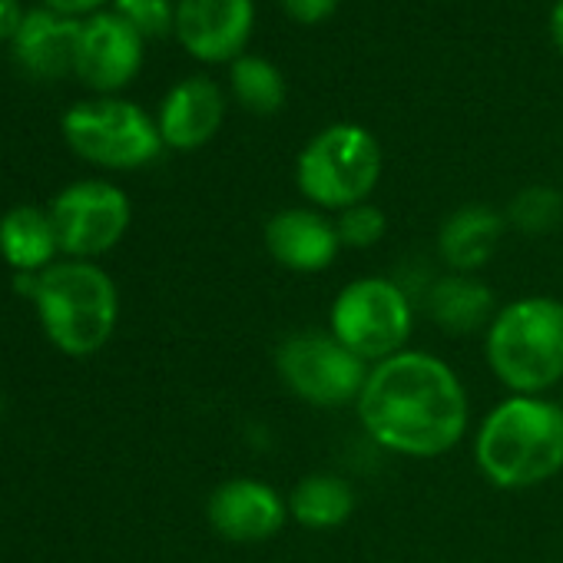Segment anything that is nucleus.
Here are the masks:
<instances>
[{
  "label": "nucleus",
  "instance_id": "3",
  "mask_svg": "<svg viewBox=\"0 0 563 563\" xmlns=\"http://www.w3.org/2000/svg\"><path fill=\"white\" fill-rule=\"evenodd\" d=\"M490 375L510 395H547L563 382V302L520 296L497 309L484 332Z\"/></svg>",
  "mask_w": 563,
  "mask_h": 563
},
{
  "label": "nucleus",
  "instance_id": "12",
  "mask_svg": "<svg viewBox=\"0 0 563 563\" xmlns=\"http://www.w3.org/2000/svg\"><path fill=\"white\" fill-rule=\"evenodd\" d=\"M262 242L275 265L299 275L325 272L342 252L335 219H329L316 206H292L268 216Z\"/></svg>",
  "mask_w": 563,
  "mask_h": 563
},
{
  "label": "nucleus",
  "instance_id": "27",
  "mask_svg": "<svg viewBox=\"0 0 563 563\" xmlns=\"http://www.w3.org/2000/svg\"><path fill=\"white\" fill-rule=\"evenodd\" d=\"M550 37H553V44L563 54V0H556L553 11H550Z\"/></svg>",
  "mask_w": 563,
  "mask_h": 563
},
{
  "label": "nucleus",
  "instance_id": "10",
  "mask_svg": "<svg viewBox=\"0 0 563 563\" xmlns=\"http://www.w3.org/2000/svg\"><path fill=\"white\" fill-rule=\"evenodd\" d=\"M209 527L232 543H265L289 523V500L258 477L222 481L206 504Z\"/></svg>",
  "mask_w": 563,
  "mask_h": 563
},
{
  "label": "nucleus",
  "instance_id": "24",
  "mask_svg": "<svg viewBox=\"0 0 563 563\" xmlns=\"http://www.w3.org/2000/svg\"><path fill=\"white\" fill-rule=\"evenodd\" d=\"M342 0H282V11H286L296 24H325Z\"/></svg>",
  "mask_w": 563,
  "mask_h": 563
},
{
  "label": "nucleus",
  "instance_id": "5",
  "mask_svg": "<svg viewBox=\"0 0 563 563\" xmlns=\"http://www.w3.org/2000/svg\"><path fill=\"white\" fill-rule=\"evenodd\" d=\"M382 179V146L358 123H332L316 133L296 159L299 192L322 212L368 202Z\"/></svg>",
  "mask_w": 563,
  "mask_h": 563
},
{
  "label": "nucleus",
  "instance_id": "4",
  "mask_svg": "<svg viewBox=\"0 0 563 563\" xmlns=\"http://www.w3.org/2000/svg\"><path fill=\"white\" fill-rule=\"evenodd\" d=\"M31 299L47 339L70 358L97 355L117 332V282L93 262L70 258L37 272Z\"/></svg>",
  "mask_w": 563,
  "mask_h": 563
},
{
  "label": "nucleus",
  "instance_id": "19",
  "mask_svg": "<svg viewBox=\"0 0 563 563\" xmlns=\"http://www.w3.org/2000/svg\"><path fill=\"white\" fill-rule=\"evenodd\" d=\"M57 252L60 242L51 212L37 206H18L0 219V255L8 258L11 268L24 275H37L44 272V265H51Z\"/></svg>",
  "mask_w": 563,
  "mask_h": 563
},
{
  "label": "nucleus",
  "instance_id": "2",
  "mask_svg": "<svg viewBox=\"0 0 563 563\" xmlns=\"http://www.w3.org/2000/svg\"><path fill=\"white\" fill-rule=\"evenodd\" d=\"M474 464L497 490H530L563 471V408L547 395H507L477 434Z\"/></svg>",
  "mask_w": 563,
  "mask_h": 563
},
{
  "label": "nucleus",
  "instance_id": "6",
  "mask_svg": "<svg viewBox=\"0 0 563 563\" xmlns=\"http://www.w3.org/2000/svg\"><path fill=\"white\" fill-rule=\"evenodd\" d=\"M329 332L362 362L378 365L408 349L415 306L388 275H362L339 289L329 309Z\"/></svg>",
  "mask_w": 563,
  "mask_h": 563
},
{
  "label": "nucleus",
  "instance_id": "20",
  "mask_svg": "<svg viewBox=\"0 0 563 563\" xmlns=\"http://www.w3.org/2000/svg\"><path fill=\"white\" fill-rule=\"evenodd\" d=\"M229 87L232 97L255 117H272L286 107V77L278 74V67L265 57L242 54L229 67Z\"/></svg>",
  "mask_w": 563,
  "mask_h": 563
},
{
  "label": "nucleus",
  "instance_id": "9",
  "mask_svg": "<svg viewBox=\"0 0 563 563\" xmlns=\"http://www.w3.org/2000/svg\"><path fill=\"white\" fill-rule=\"evenodd\" d=\"M51 219L57 229L60 252L90 262L110 252L126 235L133 209L120 186L103 179H84L67 186L54 199Z\"/></svg>",
  "mask_w": 563,
  "mask_h": 563
},
{
  "label": "nucleus",
  "instance_id": "17",
  "mask_svg": "<svg viewBox=\"0 0 563 563\" xmlns=\"http://www.w3.org/2000/svg\"><path fill=\"white\" fill-rule=\"evenodd\" d=\"M497 309L500 306L494 302V289L467 272H444L428 289V316L448 335L487 332Z\"/></svg>",
  "mask_w": 563,
  "mask_h": 563
},
{
  "label": "nucleus",
  "instance_id": "23",
  "mask_svg": "<svg viewBox=\"0 0 563 563\" xmlns=\"http://www.w3.org/2000/svg\"><path fill=\"white\" fill-rule=\"evenodd\" d=\"M117 14L146 41L166 37L176 31V8L173 0H117Z\"/></svg>",
  "mask_w": 563,
  "mask_h": 563
},
{
  "label": "nucleus",
  "instance_id": "21",
  "mask_svg": "<svg viewBox=\"0 0 563 563\" xmlns=\"http://www.w3.org/2000/svg\"><path fill=\"white\" fill-rule=\"evenodd\" d=\"M504 219L523 235H547L563 222V196L553 186H523L507 202Z\"/></svg>",
  "mask_w": 563,
  "mask_h": 563
},
{
  "label": "nucleus",
  "instance_id": "25",
  "mask_svg": "<svg viewBox=\"0 0 563 563\" xmlns=\"http://www.w3.org/2000/svg\"><path fill=\"white\" fill-rule=\"evenodd\" d=\"M24 18L27 14L21 11V0H0V41H14Z\"/></svg>",
  "mask_w": 563,
  "mask_h": 563
},
{
  "label": "nucleus",
  "instance_id": "7",
  "mask_svg": "<svg viewBox=\"0 0 563 563\" xmlns=\"http://www.w3.org/2000/svg\"><path fill=\"white\" fill-rule=\"evenodd\" d=\"M368 368L372 365L352 355L329 329H302L275 345L278 382L299 401L322 411L355 405L365 388Z\"/></svg>",
  "mask_w": 563,
  "mask_h": 563
},
{
  "label": "nucleus",
  "instance_id": "15",
  "mask_svg": "<svg viewBox=\"0 0 563 563\" xmlns=\"http://www.w3.org/2000/svg\"><path fill=\"white\" fill-rule=\"evenodd\" d=\"M84 21L57 14L51 8L31 11L14 34V60L37 80H60L77 64Z\"/></svg>",
  "mask_w": 563,
  "mask_h": 563
},
{
  "label": "nucleus",
  "instance_id": "13",
  "mask_svg": "<svg viewBox=\"0 0 563 563\" xmlns=\"http://www.w3.org/2000/svg\"><path fill=\"white\" fill-rule=\"evenodd\" d=\"M143 67V37L120 14H93L84 21L74 74L100 93L123 90Z\"/></svg>",
  "mask_w": 563,
  "mask_h": 563
},
{
  "label": "nucleus",
  "instance_id": "14",
  "mask_svg": "<svg viewBox=\"0 0 563 563\" xmlns=\"http://www.w3.org/2000/svg\"><path fill=\"white\" fill-rule=\"evenodd\" d=\"M222 117H225V97L219 84L209 77H189L166 93L156 126L163 146L189 153L206 146L219 133Z\"/></svg>",
  "mask_w": 563,
  "mask_h": 563
},
{
  "label": "nucleus",
  "instance_id": "18",
  "mask_svg": "<svg viewBox=\"0 0 563 563\" xmlns=\"http://www.w3.org/2000/svg\"><path fill=\"white\" fill-rule=\"evenodd\" d=\"M286 500H289V520L319 533L349 523V517L355 514L352 484L332 471H312L299 477Z\"/></svg>",
  "mask_w": 563,
  "mask_h": 563
},
{
  "label": "nucleus",
  "instance_id": "8",
  "mask_svg": "<svg viewBox=\"0 0 563 563\" xmlns=\"http://www.w3.org/2000/svg\"><path fill=\"white\" fill-rule=\"evenodd\" d=\"M64 140L77 156L107 169H140L163 153L156 120L126 100H87L67 110Z\"/></svg>",
  "mask_w": 563,
  "mask_h": 563
},
{
  "label": "nucleus",
  "instance_id": "26",
  "mask_svg": "<svg viewBox=\"0 0 563 563\" xmlns=\"http://www.w3.org/2000/svg\"><path fill=\"white\" fill-rule=\"evenodd\" d=\"M44 4L57 14L77 18V14H93L100 4H107V0H44Z\"/></svg>",
  "mask_w": 563,
  "mask_h": 563
},
{
  "label": "nucleus",
  "instance_id": "16",
  "mask_svg": "<svg viewBox=\"0 0 563 563\" xmlns=\"http://www.w3.org/2000/svg\"><path fill=\"white\" fill-rule=\"evenodd\" d=\"M504 232H507V219L500 209L487 202H467L441 222L438 255L448 272L477 275L500 249Z\"/></svg>",
  "mask_w": 563,
  "mask_h": 563
},
{
  "label": "nucleus",
  "instance_id": "1",
  "mask_svg": "<svg viewBox=\"0 0 563 563\" xmlns=\"http://www.w3.org/2000/svg\"><path fill=\"white\" fill-rule=\"evenodd\" d=\"M355 415L378 448L431 461L457 448L467 434L471 398L444 358L405 349L368 368Z\"/></svg>",
  "mask_w": 563,
  "mask_h": 563
},
{
  "label": "nucleus",
  "instance_id": "11",
  "mask_svg": "<svg viewBox=\"0 0 563 563\" xmlns=\"http://www.w3.org/2000/svg\"><path fill=\"white\" fill-rule=\"evenodd\" d=\"M255 24L252 0H179L176 37L202 64H232L242 57Z\"/></svg>",
  "mask_w": 563,
  "mask_h": 563
},
{
  "label": "nucleus",
  "instance_id": "22",
  "mask_svg": "<svg viewBox=\"0 0 563 563\" xmlns=\"http://www.w3.org/2000/svg\"><path fill=\"white\" fill-rule=\"evenodd\" d=\"M335 229H339L342 249L365 252V249H375L385 239L388 219H385V212L375 202H358V206H352V209L335 216Z\"/></svg>",
  "mask_w": 563,
  "mask_h": 563
}]
</instances>
